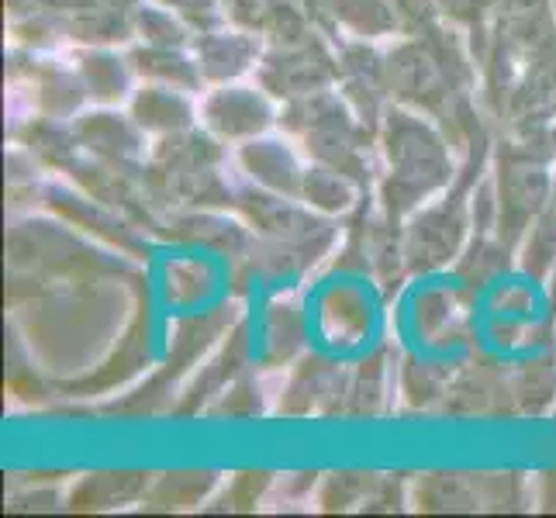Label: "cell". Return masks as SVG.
I'll use <instances>...</instances> for the list:
<instances>
[{
    "mask_svg": "<svg viewBox=\"0 0 556 518\" xmlns=\"http://www.w3.org/2000/svg\"><path fill=\"white\" fill-rule=\"evenodd\" d=\"M477 60L464 49L453 25H439L426 35H405L383 55V87L391 104L412 108L432 118L459 149L484 142V125L473 104Z\"/></svg>",
    "mask_w": 556,
    "mask_h": 518,
    "instance_id": "obj_1",
    "label": "cell"
},
{
    "mask_svg": "<svg viewBox=\"0 0 556 518\" xmlns=\"http://www.w3.org/2000/svg\"><path fill=\"white\" fill-rule=\"evenodd\" d=\"M377 142L383 152V177L377 184L380 215L394 225L408 222L418 207L446 194L456 180V163L446 131L412 108L391 104L380 118Z\"/></svg>",
    "mask_w": 556,
    "mask_h": 518,
    "instance_id": "obj_2",
    "label": "cell"
},
{
    "mask_svg": "<svg viewBox=\"0 0 556 518\" xmlns=\"http://www.w3.org/2000/svg\"><path fill=\"white\" fill-rule=\"evenodd\" d=\"M277 125L301 142L312 163L332 166L359 187H370V146L377 131L359 122V114L342 98V90L325 87L308 98L280 104Z\"/></svg>",
    "mask_w": 556,
    "mask_h": 518,
    "instance_id": "obj_3",
    "label": "cell"
},
{
    "mask_svg": "<svg viewBox=\"0 0 556 518\" xmlns=\"http://www.w3.org/2000/svg\"><path fill=\"white\" fill-rule=\"evenodd\" d=\"M556 131L549 136H511L494 152V198H497V242L519 245L553 194Z\"/></svg>",
    "mask_w": 556,
    "mask_h": 518,
    "instance_id": "obj_4",
    "label": "cell"
},
{
    "mask_svg": "<svg viewBox=\"0 0 556 518\" xmlns=\"http://www.w3.org/2000/svg\"><path fill=\"white\" fill-rule=\"evenodd\" d=\"M467 184L453 180V187L443 198L429 201L408 222H401V260H405L408 274H432L456 260L467 236V201H464Z\"/></svg>",
    "mask_w": 556,
    "mask_h": 518,
    "instance_id": "obj_5",
    "label": "cell"
},
{
    "mask_svg": "<svg viewBox=\"0 0 556 518\" xmlns=\"http://www.w3.org/2000/svg\"><path fill=\"white\" fill-rule=\"evenodd\" d=\"M256 84L280 104L339 87V52L315 31L294 42H270L256 66Z\"/></svg>",
    "mask_w": 556,
    "mask_h": 518,
    "instance_id": "obj_6",
    "label": "cell"
},
{
    "mask_svg": "<svg viewBox=\"0 0 556 518\" xmlns=\"http://www.w3.org/2000/svg\"><path fill=\"white\" fill-rule=\"evenodd\" d=\"M146 173H152L156 184H163L169 194L190 204H204L211 201V194L232 204V190L222 187L218 177V139L207 136V131L187 128L177 131V136L160 139Z\"/></svg>",
    "mask_w": 556,
    "mask_h": 518,
    "instance_id": "obj_7",
    "label": "cell"
},
{
    "mask_svg": "<svg viewBox=\"0 0 556 518\" xmlns=\"http://www.w3.org/2000/svg\"><path fill=\"white\" fill-rule=\"evenodd\" d=\"M277 118L280 111H274V98L260 84H218L198 104V122L218 142H253L266 136Z\"/></svg>",
    "mask_w": 556,
    "mask_h": 518,
    "instance_id": "obj_8",
    "label": "cell"
},
{
    "mask_svg": "<svg viewBox=\"0 0 556 518\" xmlns=\"http://www.w3.org/2000/svg\"><path fill=\"white\" fill-rule=\"evenodd\" d=\"M194 60L201 66L204 84L218 87V84H236L239 76L253 73L263 60V35L249 31V28H211L194 35Z\"/></svg>",
    "mask_w": 556,
    "mask_h": 518,
    "instance_id": "obj_9",
    "label": "cell"
},
{
    "mask_svg": "<svg viewBox=\"0 0 556 518\" xmlns=\"http://www.w3.org/2000/svg\"><path fill=\"white\" fill-rule=\"evenodd\" d=\"M73 136H76V146H87L98 160L118 166V163L142 156L146 131L136 125L131 114L122 118V114H114V111H90L84 118H76Z\"/></svg>",
    "mask_w": 556,
    "mask_h": 518,
    "instance_id": "obj_10",
    "label": "cell"
},
{
    "mask_svg": "<svg viewBox=\"0 0 556 518\" xmlns=\"http://www.w3.org/2000/svg\"><path fill=\"white\" fill-rule=\"evenodd\" d=\"M128 114L149 136H177V131L194 128L198 108L190 101V90L166 87V84H146L136 98H131Z\"/></svg>",
    "mask_w": 556,
    "mask_h": 518,
    "instance_id": "obj_11",
    "label": "cell"
},
{
    "mask_svg": "<svg viewBox=\"0 0 556 518\" xmlns=\"http://www.w3.org/2000/svg\"><path fill=\"white\" fill-rule=\"evenodd\" d=\"M239 163H242V169L249 173V177L256 180V187L274 190V194L298 198L304 169L298 166L294 149H287V142L263 139V136L253 139V142H242Z\"/></svg>",
    "mask_w": 556,
    "mask_h": 518,
    "instance_id": "obj_12",
    "label": "cell"
},
{
    "mask_svg": "<svg viewBox=\"0 0 556 518\" xmlns=\"http://www.w3.org/2000/svg\"><path fill=\"white\" fill-rule=\"evenodd\" d=\"M131 73L142 76L146 84H166L180 90H201L204 76L194 60V52H184V46H139L128 52Z\"/></svg>",
    "mask_w": 556,
    "mask_h": 518,
    "instance_id": "obj_13",
    "label": "cell"
},
{
    "mask_svg": "<svg viewBox=\"0 0 556 518\" xmlns=\"http://www.w3.org/2000/svg\"><path fill=\"white\" fill-rule=\"evenodd\" d=\"M152 488V473H90L73 488L70 505L84 511L122 508L131 502H146Z\"/></svg>",
    "mask_w": 556,
    "mask_h": 518,
    "instance_id": "obj_14",
    "label": "cell"
},
{
    "mask_svg": "<svg viewBox=\"0 0 556 518\" xmlns=\"http://www.w3.org/2000/svg\"><path fill=\"white\" fill-rule=\"evenodd\" d=\"M318 22H329L353 38H380V35H397V22L391 14L388 0H321Z\"/></svg>",
    "mask_w": 556,
    "mask_h": 518,
    "instance_id": "obj_15",
    "label": "cell"
},
{
    "mask_svg": "<svg viewBox=\"0 0 556 518\" xmlns=\"http://www.w3.org/2000/svg\"><path fill=\"white\" fill-rule=\"evenodd\" d=\"M356 190L363 187L353 184L350 177H342L339 169L312 163V166H304L298 198L312 211H321V215H346V211L356 207Z\"/></svg>",
    "mask_w": 556,
    "mask_h": 518,
    "instance_id": "obj_16",
    "label": "cell"
},
{
    "mask_svg": "<svg viewBox=\"0 0 556 518\" xmlns=\"http://www.w3.org/2000/svg\"><path fill=\"white\" fill-rule=\"evenodd\" d=\"M76 73H80L90 101L114 104V101H122L128 93L131 63L98 46V49H90V52L80 55V60H76Z\"/></svg>",
    "mask_w": 556,
    "mask_h": 518,
    "instance_id": "obj_17",
    "label": "cell"
},
{
    "mask_svg": "<svg viewBox=\"0 0 556 518\" xmlns=\"http://www.w3.org/2000/svg\"><path fill=\"white\" fill-rule=\"evenodd\" d=\"M435 4H439V14H443L446 25L467 31L470 46H473V60H481L502 0H435Z\"/></svg>",
    "mask_w": 556,
    "mask_h": 518,
    "instance_id": "obj_18",
    "label": "cell"
},
{
    "mask_svg": "<svg viewBox=\"0 0 556 518\" xmlns=\"http://www.w3.org/2000/svg\"><path fill=\"white\" fill-rule=\"evenodd\" d=\"M131 31H136L139 38H146V46H184L187 49L190 42H194V38H190L194 31H190L180 17L163 4L131 8Z\"/></svg>",
    "mask_w": 556,
    "mask_h": 518,
    "instance_id": "obj_19",
    "label": "cell"
},
{
    "mask_svg": "<svg viewBox=\"0 0 556 518\" xmlns=\"http://www.w3.org/2000/svg\"><path fill=\"white\" fill-rule=\"evenodd\" d=\"M215 484H218L215 473H166L152 481L146 502L163 505V508H187V505H198Z\"/></svg>",
    "mask_w": 556,
    "mask_h": 518,
    "instance_id": "obj_20",
    "label": "cell"
},
{
    "mask_svg": "<svg viewBox=\"0 0 556 518\" xmlns=\"http://www.w3.org/2000/svg\"><path fill=\"white\" fill-rule=\"evenodd\" d=\"M380 477L374 473H332L321 488V508H353V505H367V497L374 494Z\"/></svg>",
    "mask_w": 556,
    "mask_h": 518,
    "instance_id": "obj_21",
    "label": "cell"
},
{
    "mask_svg": "<svg viewBox=\"0 0 556 518\" xmlns=\"http://www.w3.org/2000/svg\"><path fill=\"white\" fill-rule=\"evenodd\" d=\"M391 14L397 22V35H426L432 28L443 25V14H439L435 0H388Z\"/></svg>",
    "mask_w": 556,
    "mask_h": 518,
    "instance_id": "obj_22",
    "label": "cell"
},
{
    "mask_svg": "<svg viewBox=\"0 0 556 518\" xmlns=\"http://www.w3.org/2000/svg\"><path fill=\"white\" fill-rule=\"evenodd\" d=\"M160 4L174 11L194 35L222 28V22H228L225 0H160Z\"/></svg>",
    "mask_w": 556,
    "mask_h": 518,
    "instance_id": "obj_23",
    "label": "cell"
},
{
    "mask_svg": "<svg viewBox=\"0 0 556 518\" xmlns=\"http://www.w3.org/2000/svg\"><path fill=\"white\" fill-rule=\"evenodd\" d=\"M270 484V473H239L228 481V494H225V508L228 511H242V508H253L260 502L263 488Z\"/></svg>",
    "mask_w": 556,
    "mask_h": 518,
    "instance_id": "obj_24",
    "label": "cell"
},
{
    "mask_svg": "<svg viewBox=\"0 0 556 518\" xmlns=\"http://www.w3.org/2000/svg\"><path fill=\"white\" fill-rule=\"evenodd\" d=\"M114 8H122V11H131V8H139V0H111Z\"/></svg>",
    "mask_w": 556,
    "mask_h": 518,
    "instance_id": "obj_25",
    "label": "cell"
},
{
    "mask_svg": "<svg viewBox=\"0 0 556 518\" xmlns=\"http://www.w3.org/2000/svg\"><path fill=\"white\" fill-rule=\"evenodd\" d=\"M553 131H556V128H553Z\"/></svg>",
    "mask_w": 556,
    "mask_h": 518,
    "instance_id": "obj_26",
    "label": "cell"
}]
</instances>
